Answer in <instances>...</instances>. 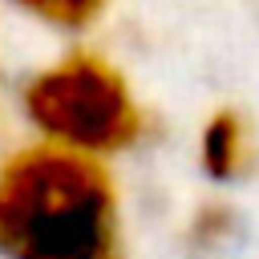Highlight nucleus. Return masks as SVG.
<instances>
[{
  "label": "nucleus",
  "mask_w": 259,
  "mask_h": 259,
  "mask_svg": "<svg viewBox=\"0 0 259 259\" xmlns=\"http://www.w3.org/2000/svg\"><path fill=\"white\" fill-rule=\"evenodd\" d=\"M4 259H125L117 186L101 158L36 142L0 162Z\"/></svg>",
  "instance_id": "nucleus-1"
},
{
  "label": "nucleus",
  "mask_w": 259,
  "mask_h": 259,
  "mask_svg": "<svg viewBox=\"0 0 259 259\" xmlns=\"http://www.w3.org/2000/svg\"><path fill=\"white\" fill-rule=\"evenodd\" d=\"M24 117L36 125L40 142L105 158L130 150L142 130L146 113L113 61L93 49H69L49 69L32 73L20 93Z\"/></svg>",
  "instance_id": "nucleus-2"
},
{
  "label": "nucleus",
  "mask_w": 259,
  "mask_h": 259,
  "mask_svg": "<svg viewBox=\"0 0 259 259\" xmlns=\"http://www.w3.org/2000/svg\"><path fill=\"white\" fill-rule=\"evenodd\" d=\"M259 162L251 125L239 109H214L198 138V166L210 182H243Z\"/></svg>",
  "instance_id": "nucleus-3"
},
{
  "label": "nucleus",
  "mask_w": 259,
  "mask_h": 259,
  "mask_svg": "<svg viewBox=\"0 0 259 259\" xmlns=\"http://www.w3.org/2000/svg\"><path fill=\"white\" fill-rule=\"evenodd\" d=\"M247 219L231 202H202L182 235V259H243Z\"/></svg>",
  "instance_id": "nucleus-4"
},
{
  "label": "nucleus",
  "mask_w": 259,
  "mask_h": 259,
  "mask_svg": "<svg viewBox=\"0 0 259 259\" xmlns=\"http://www.w3.org/2000/svg\"><path fill=\"white\" fill-rule=\"evenodd\" d=\"M16 4L20 12H28L32 20L40 24H53V28H65V32H77V28H89L109 0H8Z\"/></svg>",
  "instance_id": "nucleus-5"
}]
</instances>
